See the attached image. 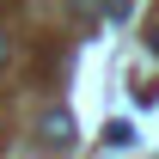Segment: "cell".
I'll list each match as a JSON object with an SVG mask.
<instances>
[{
  "label": "cell",
  "mask_w": 159,
  "mask_h": 159,
  "mask_svg": "<svg viewBox=\"0 0 159 159\" xmlns=\"http://www.w3.org/2000/svg\"><path fill=\"white\" fill-rule=\"evenodd\" d=\"M153 49H159V31H153Z\"/></svg>",
  "instance_id": "obj_2"
},
{
  "label": "cell",
  "mask_w": 159,
  "mask_h": 159,
  "mask_svg": "<svg viewBox=\"0 0 159 159\" xmlns=\"http://www.w3.org/2000/svg\"><path fill=\"white\" fill-rule=\"evenodd\" d=\"M0 61H6V37H0Z\"/></svg>",
  "instance_id": "obj_1"
}]
</instances>
